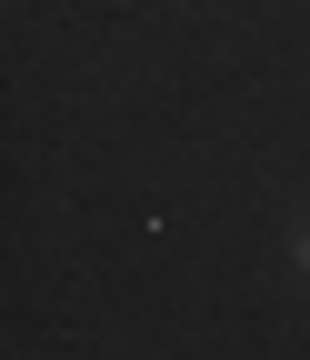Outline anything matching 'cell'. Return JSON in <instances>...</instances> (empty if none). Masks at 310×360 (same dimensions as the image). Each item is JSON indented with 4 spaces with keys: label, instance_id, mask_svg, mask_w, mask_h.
I'll use <instances>...</instances> for the list:
<instances>
[{
    "label": "cell",
    "instance_id": "cell-1",
    "mask_svg": "<svg viewBox=\"0 0 310 360\" xmlns=\"http://www.w3.org/2000/svg\"><path fill=\"white\" fill-rule=\"evenodd\" d=\"M290 260H300V270H310V220H300V231H290Z\"/></svg>",
    "mask_w": 310,
    "mask_h": 360
}]
</instances>
